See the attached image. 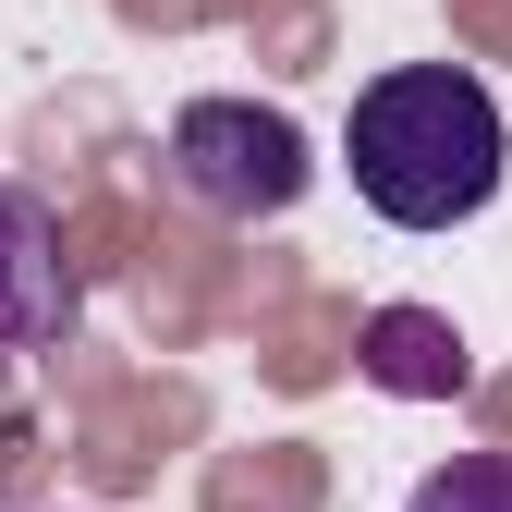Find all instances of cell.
Listing matches in <instances>:
<instances>
[{"label":"cell","instance_id":"1","mask_svg":"<svg viewBox=\"0 0 512 512\" xmlns=\"http://www.w3.org/2000/svg\"><path fill=\"white\" fill-rule=\"evenodd\" d=\"M354 196L378 220H403V232H452L500 196V98L464 74V61H403V74H378L354 98Z\"/></svg>","mask_w":512,"mask_h":512},{"label":"cell","instance_id":"2","mask_svg":"<svg viewBox=\"0 0 512 512\" xmlns=\"http://www.w3.org/2000/svg\"><path fill=\"white\" fill-rule=\"evenodd\" d=\"M171 183L208 220H281L317 183V159H305V122L269 98H183L171 110Z\"/></svg>","mask_w":512,"mask_h":512},{"label":"cell","instance_id":"3","mask_svg":"<svg viewBox=\"0 0 512 512\" xmlns=\"http://www.w3.org/2000/svg\"><path fill=\"white\" fill-rule=\"evenodd\" d=\"M74 330V269H61V220L25 196V183H0V366L49 354Z\"/></svg>","mask_w":512,"mask_h":512},{"label":"cell","instance_id":"4","mask_svg":"<svg viewBox=\"0 0 512 512\" xmlns=\"http://www.w3.org/2000/svg\"><path fill=\"white\" fill-rule=\"evenodd\" d=\"M354 366H366L391 403H452V391H476V354H464V330H452L439 305H378Z\"/></svg>","mask_w":512,"mask_h":512},{"label":"cell","instance_id":"5","mask_svg":"<svg viewBox=\"0 0 512 512\" xmlns=\"http://www.w3.org/2000/svg\"><path fill=\"white\" fill-rule=\"evenodd\" d=\"M403 512H512V452H452V464H427Z\"/></svg>","mask_w":512,"mask_h":512}]
</instances>
